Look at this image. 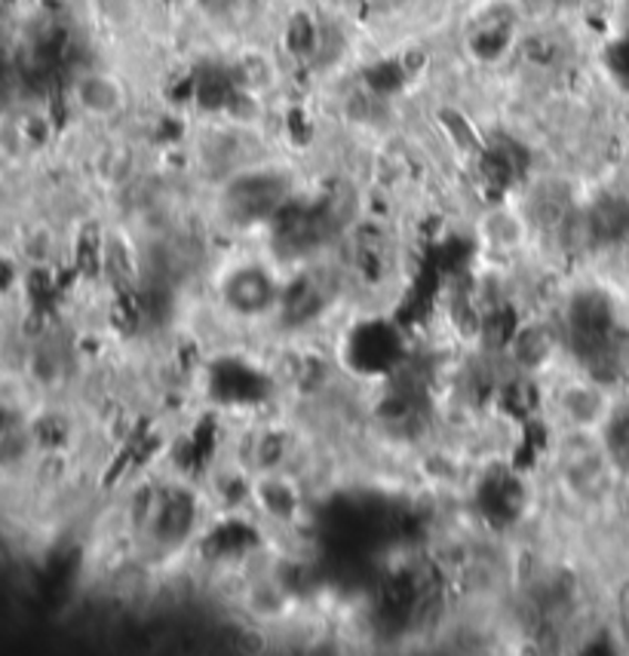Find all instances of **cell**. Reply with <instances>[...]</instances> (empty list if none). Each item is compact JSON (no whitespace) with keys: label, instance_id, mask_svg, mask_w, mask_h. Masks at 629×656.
<instances>
[{"label":"cell","instance_id":"2","mask_svg":"<svg viewBox=\"0 0 629 656\" xmlns=\"http://www.w3.org/2000/svg\"><path fill=\"white\" fill-rule=\"evenodd\" d=\"M178 10L194 25V31L230 46L234 41L252 34L258 0H178Z\"/></svg>","mask_w":629,"mask_h":656},{"label":"cell","instance_id":"1","mask_svg":"<svg viewBox=\"0 0 629 656\" xmlns=\"http://www.w3.org/2000/svg\"><path fill=\"white\" fill-rule=\"evenodd\" d=\"M68 105L90 126L114 129L138 107V90L117 65H83L68 81Z\"/></svg>","mask_w":629,"mask_h":656}]
</instances>
